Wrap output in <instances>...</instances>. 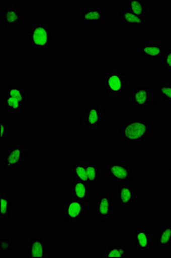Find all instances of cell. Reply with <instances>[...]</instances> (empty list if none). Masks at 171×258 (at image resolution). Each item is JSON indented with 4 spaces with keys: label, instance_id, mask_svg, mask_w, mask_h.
I'll return each mask as SVG.
<instances>
[{
    "label": "cell",
    "instance_id": "obj_1",
    "mask_svg": "<svg viewBox=\"0 0 171 258\" xmlns=\"http://www.w3.org/2000/svg\"><path fill=\"white\" fill-rule=\"evenodd\" d=\"M121 135L127 145H143L151 136V125L143 117H132L121 129Z\"/></svg>",
    "mask_w": 171,
    "mask_h": 258
},
{
    "label": "cell",
    "instance_id": "obj_2",
    "mask_svg": "<svg viewBox=\"0 0 171 258\" xmlns=\"http://www.w3.org/2000/svg\"><path fill=\"white\" fill-rule=\"evenodd\" d=\"M29 39L28 47L30 48L42 49L50 46V29L42 21H36L28 28Z\"/></svg>",
    "mask_w": 171,
    "mask_h": 258
},
{
    "label": "cell",
    "instance_id": "obj_3",
    "mask_svg": "<svg viewBox=\"0 0 171 258\" xmlns=\"http://www.w3.org/2000/svg\"><path fill=\"white\" fill-rule=\"evenodd\" d=\"M28 103V91L22 88L18 83L7 85L5 97V106L7 110H19Z\"/></svg>",
    "mask_w": 171,
    "mask_h": 258
},
{
    "label": "cell",
    "instance_id": "obj_4",
    "mask_svg": "<svg viewBox=\"0 0 171 258\" xmlns=\"http://www.w3.org/2000/svg\"><path fill=\"white\" fill-rule=\"evenodd\" d=\"M104 90L113 97H122L126 91V79L124 74L118 70L109 71L104 78Z\"/></svg>",
    "mask_w": 171,
    "mask_h": 258
},
{
    "label": "cell",
    "instance_id": "obj_5",
    "mask_svg": "<svg viewBox=\"0 0 171 258\" xmlns=\"http://www.w3.org/2000/svg\"><path fill=\"white\" fill-rule=\"evenodd\" d=\"M26 153L20 145H8L6 147V158L4 164V167L6 171L12 172L20 167Z\"/></svg>",
    "mask_w": 171,
    "mask_h": 258
},
{
    "label": "cell",
    "instance_id": "obj_6",
    "mask_svg": "<svg viewBox=\"0 0 171 258\" xmlns=\"http://www.w3.org/2000/svg\"><path fill=\"white\" fill-rule=\"evenodd\" d=\"M165 47L157 41H146L138 49V54L145 61L156 62L162 59L166 53Z\"/></svg>",
    "mask_w": 171,
    "mask_h": 258
},
{
    "label": "cell",
    "instance_id": "obj_7",
    "mask_svg": "<svg viewBox=\"0 0 171 258\" xmlns=\"http://www.w3.org/2000/svg\"><path fill=\"white\" fill-rule=\"evenodd\" d=\"M83 121L89 130H97L104 123V112L98 104L91 103L88 108L83 110Z\"/></svg>",
    "mask_w": 171,
    "mask_h": 258
},
{
    "label": "cell",
    "instance_id": "obj_8",
    "mask_svg": "<svg viewBox=\"0 0 171 258\" xmlns=\"http://www.w3.org/2000/svg\"><path fill=\"white\" fill-rule=\"evenodd\" d=\"M112 214V205L110 194L99 192L97 195L96 215L98 220H110Z\"/></svg>",
    "mask_w": 171,
    "mask_h": 258
},
{
    "label": "cell",
    "instance_id": "obj_9",
    "mask_svg": "<svg viewBox=\"0 0 171 258\" xmlns=\"http://www.w3.org/2000/svg\"><path fill=\"white\" fill-rule=\"evenodd\" d=\"M152 98V91L147 86L133 89L131 92V102L137 109L141 110L147 108Z\"/></svg>",
    "mask_w": 171,
    "mask_h": 258
},
{
    "label": "cell",
    "instance_id": "obj_10",
    "mask_svg": "<svg viewBox=\"0 0 171 258\" xmlns=\"http://www.w3.org/2000/svg\"><path fill=\"white\" fill-rule=\"evenodd\" d=\"M107 173L109 179L115 182H127L132 179L131 167L126 164H109Z\"/></svg>",
    "mask_w": 171,
    "mask_h": 258
},
{
    "label": "cell",
    "instance_id": "obj_11",
    "mask_svg": "<svg viewBox=\"0 0 171 258\" xmlns=\"http://www.w3.org/2000/svg\"><path fill=\"white\" fill-rule=\"evenodd\" d=\"M62 213L66 220L73 221L82 220L86 214L84 203L78 200H71L63 208Z\"/></svg>",
    "mask_w": 171,
    "mask_h": 258
},
{
    "label": "cell",
    "instance_id": "obj_12",
    "mask_svg": "<svg viewBox=\"0 0 171 258\" xmlns=\"http://www.w3.org/2000/svg\"><path fill=\"white\" fill-rule=\"evenodd\" d=\"M28 256L46 258L48 256V243L41 238H32L28 243Z\"/></svg>",
    "mask_w": 171,
    "mask_h": 258
},
{
    "label": "cell",
    "instance_id": "obj_13",
    "mask_svg": "<svg viewBox=\"0 0 171 258\" xmlns=\"http://www.w3.org/2000/svg\"><path fill=\"white\" fill-rule=\"evenodd\" d=\"M1 20L7 28H17L21 25V9L18 6H8L4 10Z\"/></svg>",
    "mask_w": 171,
    "mask_h": 258
},
{
    "label": "cell",
    "instance_id": "obj_14",
    "mask_svg": "<svg viewBox=\"0 0 171 258\" xmlns=\"http://www.w3.org/2000/svg\"><path fill=\"white\" fill-rule=\"evenodd\" d=\"M137 198V194L129 185L117 186V205L119 207H132Z\"/></svg>",
    "mask_w": 171,
    "mask_h": 258
},
{
    "label": "cell",
    "instance_id": "obj_15",
    "mask_svg": "<svg viewBox=\"0 0 171 258\" xmlns=\"http://www.w3.org/2000/svg\"><path fill=\"white\" fill-rule=\"evenodd\" d=\"M69 191L71 197L75 200L84 202L90 197V185L87 182H82V181L75 180L70 186Z\"/></svg>",
    "mask_w": 171,
    "mask_h": 258
},
{
    "label": "cell",
    "instance_id": "obj_16",
    "mask_svg": "<svg viewBox=\"0 0 171 258\" xmlns=\"http://www.w3.org/2000/svg\"><path fill=\"white\" fill-rule=\"evenodd\" d=\"M121 18L125 26L132 28H142L145 26V18L136 15L129 8H125L121 11Z\"/></svg>",
    "mask_w": 171,
    "mask_h": 258
},
{
    "label": "cell",
    "instance_id": "obj_17",
    "mask_svg": "<svg viewBox=\"0 0 171 258\" xmlns=\"http://www.w3.org/2000/svg\"><path fill=\"white\" fill-rule=\"evenodd\" d=\"M136 247L140 250L151 249V234L145 227H139L135 232Z\"/></svg>",
    "mask_w": 171,
    "mask_h": 258
},
{
    "label": "cell",
    "instance_id": "obj_18",
    "mask_svg": "<svg viewBox=\"0 0 171 258\" xmlns=\"http://www.w3.org/2000/svg\"><path fill=\"white\" fill-rule=\"evenodd\" d=\"M84 23H95L104 19V8L100 6L84 7L82 10Z\"/></svg>",
    "mask_w": 171,
    "mask_h": 258
},
{
    "label": "cell",
    "instance_id": "obj_19",
    "mask_svg": "<svg viewBox=\"0 0 171 258\" xmlns=\"http://www.w3.org/2000/svg\"><path fill=\"white\" fill-rule=\"evenodd\" d=\"M156 243L158 248H171V226L158 229Z\"/></svg>",
    "mask_w": 171,
    "mask_h": 258
},
{
    "label": "cell",
    "instance_id": "obj_20",
    "mask_svg": "<svg viewBox=\"0 0 171 258\" xmlns=\"http://www.w3.org/2000/svg\"><path fill=\"white\" fill-rule=\"evenodd\" d=\"M86 172H87V183L90 186L98 184L100 178L98 165L94 163L86 164Z\"/></svg>",
    "mask_w": 171,
    "mask_h": 258
},
{
    "label": "cell",
    "instance_id": "obj_21",
    "mask_svg": "<svg viewBox=\"0 0 171 258\" xmlns=\"http://www.w3.org/2000/svg\"><path fill=\"white\" fill-rule=\"evenodd\" d=\"M1 209H0V218L1 220H8L10 216V211L12 208V201L9 195L6 193H1Z\"/></svg>",
    "mask_w": 171,
    "mask_h": 258
},
{
    "label": "cell",
    "instance_id": "obj_22",
    "mask_svg": "<svg viewBox=\"0 0 171 258\" xmlns=\"http://www.w3.org/2000/svg\"><path fill=\"white\" fill-rule=\"evenodd\" d=\"M127 256V249L123 246L112 245L104 249V257L122 258Z\"/></svg>",
    "mask_w": 171,
    "mask_h": 258
},
{
    "label": "cell",
    "instance_id": "obj_23",
    "mask_svg": "<svg viewBox=\"0 0 171 258\" xmlns=\"http://www.w3.org/2000/svg\"><path fill=\"white\" fill-rule=\"evenodd\" d=\"M136 15L140 16L145 18L146 13V7H145V0H131L129 1V7H128Z\"/></svg>",
    "mask_w": 171,
    "mask_h": 258
},
{
    "label": "cell",
    "instance_id": "obj_24",
    "mask_svg": "<svg viewBox=\"0 0 171 258\" xmlns=\"http://www.w3.org/2000/svg\"><path fill=\"white\" fill-rule=\"evenodd\" d=\"M75 180L87 182V172H86V164L77 163L72 167Z\"/></svg>",
    "mask_w": 171,
    "mask_h": 258
},
{
    "label": "cell",
    "instance_id": "obj_25",
    "mask_svg": "<svg viewBox=\"0 0 171 258\" xmlns=\"http://www.w3.org/2000/svg\"><path fill=\"white\" fill-rule=\"evenodd\" d=\"M158 96L166 103H171V83H162L158 85Z\"/></svg>",
    "mask_w": 171,
    "mask_h": 258
},
{
    "label": "cell",
    "instance_id": "obj_26",
    "mask_svg": "<svg viewBox=\"0 0 171 258\" xmlns=\"http://www.w3.org/2000/svg\"><path fill=\"white\" fill-rule=\"evenodd\" d=\"M13 247H14L13 241L9 240V239H6V240L2 239L1 244H0V256L7 255Z\"/></svg>",
    "mask_w": 171,
    "mask_h": 258
},
{
    "label": "cell",
    "instance_id": "obj_27",
    "mask_svg": "<svg viewBox=\"0 0 171 258\" xmlns=\"http://www.w3.org/2000/svg\"><path fill=\"white\" fill-rule=\"evenodd\" d=\"M163 64L165 66L166 69H171V48L166 51L165 54L163 56Z\"/></svg>",
    "mask_w": 171,
    "mask_h": 258
},
{
    "label": "cell",
    "instance_id": "obj_28",
    "mask_svg": "<svg viewBox=\"0 0 171 258\" xmlns=\"http://www.w3.org/2000/svg\"><path fill=\"white\" fill-rule=\"evenodd\" d=\"M0 128H1V141H5L7 137V125L4 122L3 120H1Z\"/></svg>",
    "mask_w": 171,
    "mask_h": 258
},
{
    "label": "cell",
    "instance_id": "obj_29",
    "mask_svg": "<svg viewBox=\"0 0 171 258\" xmlns=\"http://www.w3.org/2000/svg\"><path fill=\"white\" fill-rule=\"evenodd\" d=\"M170 173H171V165H170Z\"/></svg>",
    "mask_w": 171,
    "mask_h": 258
}]
</instances>
